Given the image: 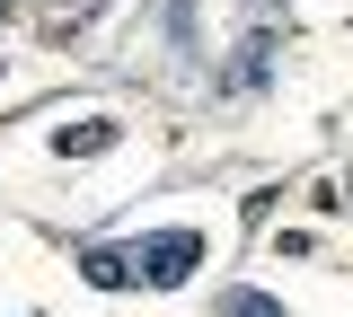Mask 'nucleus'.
Listing matches in <instances>:
<instances>
[{"mask_svg": "<svg viewBox=\"0 0 353 317\" xmlns=\"http://www.w3.org/2000/svg\"><path fill=\"white\" fill-rule=\"evenodd\" d=\"M141 291H185L194 265H203V229H159V238H141Z\"/></svg>", "mask_w": 353, "mask_h": 317, "instance_id": "f257e3e1", "label": "nucleus"}, {"mask_svg": "<svg viewBox=\"0 0 353 317\" xmlns=\"http://www.w3.org/2000/svg\"><path fill=\"white\" fill-rule=\"evenodd\" d=\"M115 141H124V124H115V115H88V124H62V133H53V150H62V159H97V150H115Z\"/></svg>", "mask_w": 353, "mask_h": 317, "instance_id": "f03ea898", "label": "nucleus"}, {"mask_svg": "<svg viewBox=\"0 0 353 317\" xmlns=\"http://www.w3.org/2000/svg\"><path fill=\"white\" fill-rule=\"evenodd\" d=\"M274 80V36H248V45L230 53V97H256Z\"/></svg>", "mask_w": 353, "mask_h": 317, "instance_id": "7ed1b4c3", "label": "nucleus"}, {"mask_svg": "<svg viewBox=\"0 0 353 317\" xmlns=\"http://www.w3.org/2000/svg\"><path fill=\"white\" fill-rule=\"evenodd\" d=\"M80 273L97 291H132V282H141V265H132L124 247H80Z\"/></svg>", "mask_w": 353, "mask_h": 317, "instance_id": "20e7f679", "label": "nucleus"}, {"mask_svg": "<svg viewBox=\"0 0 353 317\" xmlns=\"http://www.w3.org/2000/svg\"><path fill=\"white\" fill-rule=\"evenodd\" d=\"M221 317H283V300H265V291H221Z\"/></svg>", "mask_w": 353, "mask_h": 317, "instance_id": "39448f33", "label": "nucleus"}, {"mask_svg": "<svg viewBox=\"0 0 353 317\" xmlns=\"http://www.w3.org/2000/svg\"><path fill=\"white\" fill-rule=\"evenodd\" d=\"M44 9H53V36H71V27L97 18V0H44Z\"/></svg>", "mask_w": 353, "mask_h": 317, "instance_id": "423d86ee", "label": "nucleus"}, {"mask_svg": "<svg viewBox=\"0 0 353 317\" xmlns=\"http://www.w3.org/2000/svg\"><path fill=\"white\" fill-rule=\"evenodd\" d=\"M256 9H292V0H256Z\"/></svg>", "mask_w": 353, "mask_h": 317, "instance_id": "0eeeda50", "label": "nucleus"}]
</instances>
